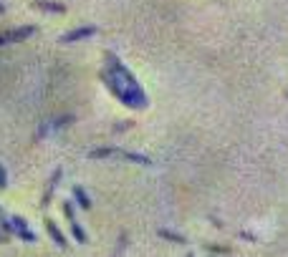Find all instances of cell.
I'll return each instance as SVG.
<instances>
[{
	"label": "cell",
	"instance_id": "obj_5",
	"mask_svg": "<svg viewBox=\"0 0 288 257\" xmlns=\"http://www.w3.org/2000/svg\"><path fill=\"white\" fill-rule=\"evenodd\" d=\"M46 230H48V237L64 250V252H69V242H66V237H64V232L56 227V222L53 219H46Z\"/></svg>",
	"mask_w": 288,
	"mask_h": 257
},
{
	"label": "cell",
	"instance_id": "obj_18",
	"mask_svg": "<svg viewBox=\"0 0 288 257\" xmlns=\"http://www.w3.org/2000/svg\"><path fill=\"white\" fill-rule=\"evenodd\" d=\"M208 250H210V252H230L227 247H215V245H208Z\"/></svg>",
	"mask_w": 288,
	"mask_h": 257
},
{
	"label": "cell",
	"instance_id": "obj_20",
	"mask_svg": "<svg viewBox=\"0 0 288 257\" xmlns=\"http://www.w3.org/2000/svg\"><path fill=\"white\" fill-rule=\"evenodd\" d=\"M3 13H5V5H3V3H0V15H3Z\"/></svg>",
	"mask_w": 288,
	"mask_h": 257
},
{
	"label": "cell",
	"instance_id": "obj_2",
	"mask_svg": "<svg viewBox=\"0 0 288 257\" xmlns=\"http://www.w3.org/2000/svg\"><path fill=\"white\" fill-rule=\"evenodd\" d=\"M36 33V25H20V28H13L8 33H0V46H8V43H18V41H25Z\"/></svg>",
	"mask_w": 288,
	"mask_h": 257
},
{
	"label": "cell",
	"instance_id": "obj_9",
	"mask_svg": "<svg viewBox=\"0 0 288 257\" xmlns=\"http://www.w3.org/2000/svg\"><path fill=\"white\" fill-rule=\"evenodd\" d=\"M73 199L78 202V207H81V209H91V204H94V202H91V197H89V192H86L81 184H73Z\"/></svg>",
	"mask_w": 288,
	"mask_h": 257
},
{
	"label": "cell",
	"instance_id": "obj_16",
	"mask_svg": "<svg viewBox=\"0 0 288 257\" xmlns=\"http://www.w3.org/2000/svg\"><path fill=\"white\" fill-rule=\"evenodd\" d=\"M127 242H129V235H127V232H122V235H119V245L114 247V255H122V252L127 250Z\"/></svg>",
	"mask_w": 288,
	"mask_h": 257
},
{
	"label": "cell",
	"instance_id": "obj_1",
	"mask_svg": "<svg viewBox=\"0 0 288 257\" xmlns=\"http://www.w3.org/2000/svg\"><path fill=\"white\" fill-rule=\"evenodd\" d=\"M99 76H101V81L106 83V88H109L124 106H129V109H147V106H149V99H147V93L142 91V86L129 83L124 76H119V73L111 71V68H104Z\"/></svg>",
	"mask_w": 288,
	"mask_h": 257
},
{
	"label": "cell",
	"instance_id": "obj_4",
	"mask_svg": "<svg viewBox=\"0 0 288 257\" xmlns=\"http://www.w3.org/2000/svg\"><path fill=\"white\" fill-rule=\"evenodd\" d=\"M61 177H64V169H61V167H56V169H53V174H51V179H48V187H46V192H43L41 207H48V204H51L53 192H56V189H59V184H61Z\"/></svg>",
	"mask_w": 288,
	"mask_h": 257
},
{
	"label": "cell",
	"instance_id": "obj_21",
	"mask_svg": "<svg viewBox=\"0 0 288 257\" xmlns=\"http://www.w3.org/2000/svg\"><path fill=\"white\" fill-rule=\"evenodd\" d=\"M0 217H3V207H0Z\"/></svg>",
	"mask_w": 288,
	"mask_h": 257
},
{
	"label": "cell",
	"instance_id": "obj_17",
	"mask_svg": "<svg viewBox=\"0 0 288 257\" xmlns=\"http://www.w3.org/2000/svg\"><path fill=\"white\" fill-rule=\"evenodd\" d=\"M3 189H8V172H5V167H3V162H0V192Z\"/></svg>",
	"mask_w": 288,
	"mask_h": 257
},
{
	"label": "cell",
	"instance_id": "obj_10",
	"mask_svg": "<svg viewBox=\"0 0 288 257\" xmlns=\"http://www.w3.org/2000/svg\"><path fill=\"white\" fill-rule=\"evenodd\" d=\"M13 235H15V237H18L20 242H28V245H33V242H38V235H36V232H33L31 227H20V230H15Z\"/></svg>",
	"mask_w": 288,
	"mask_h": 257
},
{
	"label": "cell",
	"instance_id": "obj_8",
	"mask_svg": "<svg viewBox=\"0 0 288 257\" xmlns=\"http://www.w3.org/2000/svg\"><path fill=\"white\" fill-rule=\"evenodd\" d=\"M114 156H119L117 146H99V149L89 151V159H114Z\"/></svg>",
	"mask_w": 288,
	"mask_h": 257
},
{
	"label": "cell",
	"instance_id": "obj_6",
	"mask_svg": "<svg viewBox=\"0 0 288 257\" xmlns=\"http://www.w3.org/2000/svg\"><path fill=\"white\" fill-rule=\"evenodd\" d=\"M31 8H33V10H43V13H66V5L51 3V0H33Z\"/></svg>",
	"mask_w": 288,
	"mask_h": 257
},
{
	"label": "cell",
	"instance_id": "obj_14",
	"mask_svg": "<svg viewBox=\"0 0 288 257\" xmlns=\"http://www.w3.org/2000/svg\"><path fill=\"white\" fill-rule=\"evenodd\" d=\"M71 121H76V119H73L71 114H66V116H61V119H56V121H51V124H53V131H59V128L69 126Z\"/></svg>",
	"mask_w": 288,
	"mask_h": 257
},
{
	"label": "cell",
	"instance_id": "obj_15",
	"mask_svg": "<svg viewBox=\"0 0 288 257\" xmlns=\"http://www.w3.org/2000/svg\"><path fill=\"white\" fill-rule=\"evenodd\" d=\"M134 124H137V121L127 119V121H122V124H114V126H111V131H114V134H124V131H129V128L134 126Z\"/></svg>",
	"mask_w": 288,
	"mask_h": 257
},
{
	"label": "cell",
	"instance_id": "obj_11",
	"mask_svg": "<svg viewBox=\"0 0 288 257\" xmlns=\"http://www.w3.org/2000/svg\"><path fill=\"white\" fill-rule=\"evenodd\" d=\"M157 235L164 237V240H169V242H175V245H187L185 235H180V232H172V230H157Z\"/></svg>",
	"mask_w": 288,
	"mask_h": 257
},
{
	"label": "cell",
	"instance_id": "obj_19",
	"mask_svg": "<svg viewBox=\"0 0 288 257\" xmlns=\"http://www.w3.org/2000/svg\"><path fill=\"white\" fill-rule=\"evenodd\" d=\"M8 240H10V235H8V232H3V230H0V245H8Z\"/></svg>",
	"mask_w": 288,
	"mask_h": 257
},
{
	"label": "cell",
	"instance_id": "obj_3",
	"mask_svg": "<svg viewBox=\"0 0 288 257\" xmlns=\"http://www.w3.org/2000/svg\"><path fill=\"white\" fill-rule=\"evenodd\" d=\"M99 33L96 25H81V28H73L69 33L61 36V43H76V41H86V38H94Z\"/></svg>",
	"mask_w": 288,
	"mask_h": 257
},
{
	"label": "cell",
	"instance_id": "obj_12",
	"mask_svg": "<svg viewBox=\"0 0 288 257\" xmlns=\"http://www.w3.org/2000/svg\"><path fill=\"white\" fill-rule=\"evenodd\" d=\"M71 235L76 237V242H78V245H86V242H89V235H86V230L81 227V222H78V219L71 222Z\"/></svg>",
	"mask_w": 288,
	"mask_h": 257
},
{
	"label": "cell",
	"instance_id": "obj_7",
	"mask_svg": "<svg viewBox=\"0 0 288 257\" xmlns=\"http://www.w3.org/2000/svg\"><path fill=\"white\" fill-rule=\"evenodd\" d=\"M119 159H127V162H134V164H142V167H152L154 162L144 154H137V151H127V149H119Z\"/></svg>",
	"mask_w": 288,
	"mask_h": 257
},
{
	"label": "cell",
	"instance_id": "obj_13",
	"mask_svg": "<svg viewBox=\"0 0 288 257\" xmlns=\"http://www.w3.org/2000/svg\"><path fill=\"white\" fill-rule=\"evenodd\" d=\"M48 131H53V124H51V121H41V126L36 128V134H33V141H36V144H38V141H43Z\"/></svg>",
	"mask_w": 288,
	"mask_h": 257
}]
</instances>
